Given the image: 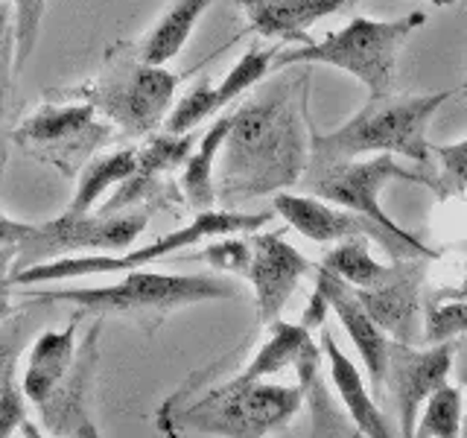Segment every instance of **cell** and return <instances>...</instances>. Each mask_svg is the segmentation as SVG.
<instances>
[{
  "instance_id": "6da1fadb",
  "label": "cell",
  "mask_w": 467,
  "mask_h": 438,
  "mask_svg": "<svg viewBox=\"0 0 467 438\" xmlns=\"http://www.w3.org/2000/svg\"><path fill=\"white\" fill-rule=\"evenodd\" d=\"M310 79L284 77L269 82L257 97L234 111L231 129L213 172L216 202L225 208L296 187L310 161V117H306Z\"/></svg>"
},
{
  "instance_id": "7a4b0ae2",
  "label": "cell",
  "mask_w": 467,
  "mask_h": 438,
  "mask_svg": "<svg viewBox=\"0 0 467 438\" xmlns=\"http://www.w3.org/2000/svg\"><path fill=\"white\" fill-rule=\"evenodd\" d=\"M301 389L263 383L243 371L225 380L193 377L158 409L155 423L167 435L260 438L284 430L301 409Z\"/></svg>"
},
{
  "instance_id": "3957f363",
  "label": "cell",
  "mask_w": 467,
  "mask_h": 438,
  "mask_svg": "<svg viewBox=\"0 0 467 438\" xmlns=\"http://www.w3.org/2000/svg\"><path fill=\"white\" fill-rule=\"evenodd\" d=\"M237 287L219 275H164L129 269L111 287L88 289H29L36 304H70L79 316H120L131 318L146 333H155L170 313L190 304L234 298Z\"/></svg>"
},
{
  "instance_id": "277c9868",
  "label": "cell",
  "mask_w": 467,
  "mask_h": 438,
  "mask_svg": "<svg viewBox=\"0 0 467 438\" xmlns=\"http://www.w3.org/2000/svg\"><path fill=\"white\" fill-rule=\"evenodd\" d=\"M452 91L418 94V97H379L368 99L350 120L336 131L321 135L310 126V161L306 164H325V161L365 158L377 152L400 155L430 167V123L435 111L444 106Z\"/></svg>"
},
{
  "instance_id": "5b68a950",
  "label": "cell",
  "mask_w": 467,
  "mask_h": 438,
  "mask_svg": "<svg viewBox=\"0 0 467 438\" xmlns=\"http://www.w3.org/2000/svg\"><path fill=\"white\" fill-rule=\"evenodd\" d=\"M427 24L423 12H409L394 21L354 18L348 26L310 41L298 50H275L272 70L292 65H330L350 73L368 88V99L389 97L398 77V56L406 38Z\"/></svg>"
},
{
  "instance_id": "8992f818",
  "label": "cell",
  "mask_w": 467,
  "mask_h": 438,
  "mask_svg": "<svg viewBox=\"0 0 467 438\" xmlns=\"http://www.w3.org/2000/svg\"><path fill=\"white\" fill-rule=\"evenodd\" d=\"M272 223L269 211L260 214H240V211H196L184 228H175L164 237L146 243L140 248H126L120 255H70V257H56L33 263L21 272H12V284H50V281H70V277H85V275H106V272H129V269H143L150 263L170 257L172 252L187 245H196L211 237H231V234H245V231H260L263 225Z\"/></svg>"
},
{
  "instance_id": "52a82bcc",
  "label": "cell",
  "mask_w": 467,
  "mask_h": 438,
  "mask_svg": "<svg viewBox=\"0 0 467 438\" xmlns=\"http://www.w3.org/2000/svg\"><path fill=\"white\" fill-rule=\"evenodd\" d=\"M179 82L182 73L167 70V65L140 62L138 53H131L111 58L109 70L82 88V97L126 135L143 138L164 123Z\"/></svg>"
},
{
  "instance_id": "ba28073f",
  "label": "cell",
  "mask_w": 467,
  "mask_h": 438,
  "mask_svg": "<svg viewBox=\"0 0 467 438\" xmlns=\"http://www.w3.org/2000/svg\"><path fill=\"white\" fill-rule=\"evenodd\" d=\"M146 228V214H70L33 225V231L15 245L12 272L33 263L70 257V255H120Z\"/></svg>"
},
{
  "instance_id": "9c48e42d",
  "label": "cell",
  "mask_w": 467,
  "mask_h": 438,
  "mask_svg": "<svg viewBox=\"0 0 467 438\" xmlns=\"http://www.w3.org/2000/svg\"><path fill=\"white\" fill-rule=\"evenodd\" d=\"M111 138V123L97 120L91 102H47L12 131V143L29 158L56 167L62 175H79L102 143Z\"/></svg>"
},
{
  "instance_id": "30bf717a",
  "label": "cell",
  "mask_w": 467,
  "mask_h": 438,
  "mask_svg": "<svg viewBox=\"0 0 467 438\" xmlns=\"http://www.w3.org/2000/svg\"><path fill=\"white\" fill-rule=\"evenodd\" d=\"M394 179L418 182V172H409L398 164V158L389 152L365 155V158H345V161H325V164H306L301 182L313 196L327 199L339 208L362 214L374 219L391 234H409L383 211L379 193Z\"/></svg>"
},
{
  "instance_id": "8fae6325",
  "label": "cell",
  "mask_w": 467,
  "mask_h": 438,
  "mask_svg": "<svg viewBox=\"0 0 467 438\" xmlns=\"http://www.w3.org/2000/svg\"><path fill=\"white\" fill-rule=\"evenodd\" d=\"M272 208L277 216H284L289 228H296L301 237L313 243H342L350 237H368L374 240L391 260L406 257H427L435 260L438 252L427 243H420L412 234H391L383 225H377L374 219L354 214L348 208H339L327 199H318L313 193H277L272 199Z\"/></svg>"
},
{
  "instance_id": "7c38bea8",
  "label": "cell",
  "mask_w": 467,
  "mask_h": 438,
  "mask_svg": "<svg viewBox=\"0 0 467 438\" xmlns=\"http://www.w3.org/2000/svg\"><path fill=\"white\" fill-rule=\"evenodd\" d=\"M452 362H456V342H435L430 348L391 342L383 386H389L394 398V409H398L400 418V435H415V421L423 401L441 383H447Z\"/></svg>"
},
{
  "instance_id": "4fadbf2b",
  "label": "cell",
  "mask_w": 467,
  "mask_h": 438,
  "mask_svg": "<svg viewBox=\"0 0 467 438\" xmlns=\"http://www.w3.org/2000/svg\"><path fill=\"white\" fill-rule=\"evenodd\" d=\"M248 243V260L240 277H245L254 289L257 301V318L266 328L275 318H281V310L292 298V292L301 284V277L313 269L296 245L284 240V231L257 234L245 231Z\"/></svg>"
},
{
  "instance_id": "5bb4252c",
  "label": "cell",
  "mask_w": 467,
  "mask_h": 438,
  "mask_svg": "<svg viewBox=\"0 0 467 438\" xmlns=\"http://www.w3.org/2000/svg\"><path fill=\"white\" fill-rule=\"evenodd\" d=\"M99 333H102V316H97L91 330L85 333L82 345L73 354L67 374L58 380L56 389L47 394V401L38 403L41 423L47 427L50 435H79V438L99 435L91 415H88V391H91L99 365Z\"/></svg>"
},
{
  "instance_id": "9a60e30c",
  "label": "cell",
  "mask_w": 467,
  "mask_h": 438,
  "mask_svg": "<svg viewBox=\"0 0 467 438\" xmlns=\"http://www.w3.org/2000/svg\"><path fill=\"white\" fill-rule=\"evenodd\" d=\"M199 135L193 129L182 135H155L143 150H135V170L114 187V196L102 204L99 214H117L131 208L135 202L155 199V196H172L175 187L170 184V175L184 167V161L193 152ZM182 196V193H175Z\"/></svg>"
},
{
  "instance_id": "2e32d148",
  "label": "cell",
  "mask_w": 467,
  "mask_h": 438,
  "mask_svg": "<svg viewBox=\"0 0 467 438\" xmlns=\"http://www.w3.org/2000/svg\"><path fill=\"white\" fill-rule=\"evenodd\" d=\"M427 272V257L394 260V269L379 287L357 289V298L368 316L383 328L394 342L412 345L420 336V281Z\"/></svg>"
},
{
  "instance_id": "e0dca14e",
  "label": "cell",
  "mask_w": 467,
  "mask_h": 438,
  "mask_svg": "<svg viewBox=\"0 0 467 438\" xmlns=\"http://www.w3.org/2000/svg\"><path fill=\"white\" fill-rule=\"evenodd\" d=\"M272 58H275V50L254 47V50L243 53L237 58V65L223 77V82L219 85L199 82L193 91L175 102L161 126H164V131H170V135H182V131L196 129L202 120H208V117H213L216 111L231 106L237 97H243L248 88H254L263 77H269Z\"/></svg>"
},
{
  "instance_id": "ac0fdd59",
  "label": "cell",
  "mask_w": 467,
  "mask_h": 438,
  "mask_svg": "<svg viewBox=\"0 0 467 438\" xmlns=\"http://www.w3.org/2000/svg\"><path fill=\"white\" fill-rule=\"evenodd\" d=\"M316 287L325 292L330 310L336 313V318L342 321L345 333L350 336V342H354V348L359 350L365 369H368L374 391L383 394L386 362H389V348H391L389 333L368 316V310H365L362 301L357 298L354 287L345 284L339 275H333L330 269L318 266L316 269Z\"/></svg>"
},
{
  "instance_id": "d6986e66",
  "label": "cell",
  "mask_w": 467,
  "mask_h": 438,
  "mask_svg": "<svg viewBox=\"0 0 467 438\" xmlns=\"http://www.w3.org/2000/svg\"><path fill=\"white\" fill-rule=\"evenodd\" d=\"M248 26L263 38L310 44L306 29L359 0H237Z\"/></svg>"
},
{
  "instance_id": "ffe728a7",
  "label": "cell",
  "mask_w": 467,
  "mask_h": 438,
  "mask_svg": "<svg viewBox=\"0 0 467 438\" xmlns=\"http://www.w3.org/2000/svg\"><path fill=\"white\" fill-rule=\"evenodd\" d=\"M321 354L327 357V369H330V380H333V389L339 391V401L345 406V412L350 418V423L357 427L359 435H368V438H389L391 427L383 415V409L377 406L374 394L365 386V380L359 374V369L350 357H345V350L336 345L333 333L321 325Z\"/></svg>"
},
{
  "instance_id": "44dd1931",
  "label": "cell",
  "mask_w": 467,
  "mask_h": 438,
  "mask_svg": "<svg viewBox=\"0 0 467 438\" xmlns=\"http://www.w3.org/2000/svg\"><path fill=\"white\" fill-rule=\"evenodd\" d=\"M77 321H79V313L70 318V325L65 330L41 333L33 350H29L21 391L33 406L47 401V394L56 389L58 380L67 374L73 354H77Z\"/></svg>"
},
{
  "instance_id": "7402d4cb",
  "label": "cell",
  "mask_w": 467,
  "mask_h": 438,
  "mask_svg": "<svg viewBox=\"0 0 467 438\" xmlns=\"http://www.w3.org/2000/svg\"><path fill=\"white\" fill-rule=\"evenodd\" d=\"M321 348L310 336L301 350L296 354L292 369L298 374V389H301V401L310 406V418H313V435H359L357 427H350V421L339 412L333 394L327 391L325 377H321Z\"/></svg>"
},
{
  "instance_id": "603a6c76",
  "label": "cell",
  "mask_w": 467,
  "mask_h": 438,
  "mask_svg": "<svg viewBox=\"0 0 467 438\" xmlns=\"http://www.w3.org/2000/svg\"><path fill=\"white\" fill-rule=\"evenodd\" d=\"M234 111L216 117L211 123V129L199 135L193 152L184 161V172H182V196L187 199V204L193 211H211L216 202V190H213V170H216V158L219 150H223L225 135L231 129Z\"/></svg>"
},
{
  "instance_id": "cb8c5ba5",
  "label": "cell",
  "mask_w": 467,
  "mask_h": 438,
  "mask_svg": "<svg viewBox=\"0 0 467 438\" xmlns=\"http://www.w3.org/2000/svg\"><path fill=\"white\" fill-rule=\"evenodd\" d=\"M211 0H172V6L161 15V21L138 44V58L150 65H167L193 36L199 18L208 12Z\"/></svg>"
},
{
  "instance_id": "d4e9b609",
  "label": "cell",
  "mask_w": 467,
  "mask_h": 438,
  "mask_svg": "<svg viewBox=\"0 0 467 438\" xmlns=\"http://www.w3.org/2000/svg\"><path fill=\"white\" fill-rule=\"evenodd\" d=\"M131 170H135V150H117V152L88 161L77 175L79 184H77V193H73V199L67 204V211L70 214H88L97 204V199L106 196L109 190H114Z\"/></svg>"
},
{
  "instance_id": "484cf974",
  "label": "cell",
  "mask_w": 467,
  "mask_h": 438,
  "mask_svg": "<svg viewBox=\"0 0 467 438\" xmlns=\"http://www.w3.org/2000/svg\"><path fill=\"white\" fill-rule=\"evenodd\" d=\"M371 240L368 237H350L342 240L336 248L321 257V266L330 269L333 275H339L345 284L357 289H371L379 287L391 275L394 266H383L371 257Z\"/></svg>"
},
{
  "instance_id": "4316f807",
  "label": "cell",
  "mask_w": 467,
  "mask_h": 438,
  "mask_svg": "<svg viewBox=\"0 0 467 438\" xmlns=\"http://www.w3.org/2000/svg\"><path fill=\"white\" fill-rule=\"evenodd\" d=\"M462 389L452 383H441L427 401L423 412H418L415 435L418 438H456L462 430L464 406H462Z\"/></svg>"
},
{
  "instance_id": "83f0119b",
  "label": "cell",
  "mask_w": 467,
  "mask_h": 438,
  "mask_svg": "<svg viewBox=\"0 0 467 438\" xmlns=\"http://www.w3.org/2000/svg\"><path fill=\"white\" fill-rule=\"evenodd\" d=\"M438 167L430 172H418V184L430 187L438 202H450L467 193V138L438 146Z\"/></svg>"
},
{
  "instance_id": "f1b7e54d",
  "label": "cell",
  "mask_w": 467,
  "mask_h": 438,
  "mask_svg": "<svg viewBox=\"0 0 467 438\" xmlns=\"http://www.w3.org/2000/svg\"><path fill=\"white\" fill-rule=\"evenodd\" d=\"M467 336V298L459 301H430L423 310V342H456Z\"/></svg>"
},
{
  "instance_id": "f546056e",
  "label": "cell",
  "mask_w": 467,
  "mask_h": 438,
  "mask_svg": "<svg viewBox=\"0 0 467 438\" xmlns=\"http://www.w3.org/2000/svg\"><path fill=\"white\" fill-rule=\"evenodd\" d=\"M9 6L15 21V73H21L38 44V29L47 0H9Z\"/></svg>"
},
{
  "instance_id": "4dcf8cb0",
  "label": "cell",
  "mask_w": 467,
  "mask_h": 438,
  "mask_svg": "<svg viewBox=\"0 0 467 438\" xmlns=\"http://www.w3.org/2000/svg\"><path fill=\"white\" fill-rule=\"evenodd\" d=\"M15 73V21H12V6L9 0H0V120H4L6 99L12 91Z\"/></svg>"
},
{
  "instance_id": "1f68e13d",
  "label": "cell",
  "mask_w": 467,
  "mask_h": 438,
  "mask_svg": "<svg viewBox=\"0 0 467 438\" xmlns=\"http://www.w3.org/2000/svg\"><path fill=\"white\" fill-rule=\"evenodd\" d=\"M24 391L15 386V380H6L0 386V438L24 433V435H38L33 430V423L26 421V403H24Z\"/></svg>"
},
{
  "instance_id": "d6a6232c",
  "label": "cell",
  "mask_w": 467,
  "mask_h": 438,
  "mask_svg": "<svg viewBox=\"0 0 467 438\" xmlns=\"http://www.w3.org/2000/svg\"><path fill=\"white\" fill-rule=\"evenodd\" d=\"M199 260L211 263L216 272L243 275L245 260H248V243H245V237H237V234H231V240H219V243L204 248V252L199 255Z\"/></svg>"
},
{
  "instance_id": "836d02e7",
  "label": "cell",
  "mask_w": 467,
  "mask_h": 438,
  "mask_svg": "<svg viewBox=\"0 0 467 438\" xmlns=\"http://www.w3.org/2000/svg\"><path fill=\"white\" fill-rule=\"evenodd\" d=\"M21 321H12V325L0 328V386L6 380H15V365H18V354H21Z\"/></svg>"
},
{
  "instance_id": "e575fe53",
  "label": "cell",
  "mask_w": 467,
  "mask_h": 438,
  "mask_svg": "<svg viewBox=\"0 0 467 438\" xmlns=\"http://www.w3.org/2000/svg\"><path fill=\"white\" fill-rule=\"evenodd\" d=\"M327 310H330V304H327V298H325V292H321V289L316 287V289H313V296H310V304H306V310H304L301 325H304L306 330H318L321 325H325Z\"/></svg>"
},
{
  "instance_id": "d590c367",
  "label": "cell",
  "mask_w": 467,
  "mask_h": 438,
  "mask_svg": "<svg viewBox=\"0 0 467 438\" xmlns=\"http://www.w3.org/2000/svg\"><path fill=\"white\" fill-rule=\"evenodd\" d=\"M29 231H33V223H18L0 214V245H18Z\"/></svg>"
},
{
  "instance_id": "8d00e7d4",
  "label": "cell",
  "mask_w": 467,
  "mask_h": 438,
  "mask_svg": "<svg viewBox=\"0 0 467 438\" xmlns=\"http://www.w3.org/2000/svg\"><path fill=\"white\" fill-rule=\"evenodd\" d=\"M12 277H0V321L4 318H9V313H12Z\"/></svg>"
},
{
  "instance_id": "74e56055",
  "label": "cell",
  "mask_w": 467,
  "mask_h": 438,
  "mask_svg": "<svg viewBox=\"0 0 467 438\" xmlns=\"http://www.w3.org/2000/svg\"><path fill=\"white\" fill-rule=\"evenodd\" d=\"M12 263H15V245H0V275L12 269Z\"/></svg>"
},
{
  "instance_id": "f35d334b",
  "label": "cell",
  "mask_w": 467,
  "mask_h": 438,
  "mask_svg": "<svg viewBox=\"0 0 467 438\" xmlns=\"http://www.w3.org/2000/svg\"><path fill=\"white\" fill-rule=\"evenodd\" d=\"M430 4H432V6H456L459 0H430Z\"/></svg>"
},
{
  "instance_id": "ab89813d",
  "label": "cell",
  "mask_w": 467,
  "mask_h": 438,
  "mask_svg": "<svg viewBox=\"0 0 467 438\" xmlns=\"http://www.w3.org/2000/svg\"><path fill=\"white\" fill-rule=\"evenodd\" d=\"M459 377H462V383L467 386V357H464V362L459 365Z\"/></svg>"
},
{
  "instance_id": "60d3db41",
  "label": "cell",
  "mask_w": 467,
  "mask_h": 438,
  "mask_svg": "<svg viewBox=\"0 0 467 438\" xmlns=\"http://www.w3.org/2000/svg\"><path fill=\"white\" fill-rule=\"evenodd\" d=\"M459 435H464V438H467V418H462V430H459Z\"/></svg>"
},
{
  "instance_id": "b9f144b4",
  "label": "cell",
  "mask_w": 467,
  "mask_h": 438,
  "mask_svg": "<svg viewBox=\"0 0 467 438\" xmlns=\"http://www.w3.org/2000/svg\"><path fill=\"white\" fill-rule=\"evenodd\" d=\"M462 94H464V97H467V82H464V88H462Z\"/></svg>"
},
{
  "instance_id": "7bdbcfd3",
  "label": "cell",
  "mask_w": 467,
  "mask_h": 438,
  "mask_svg": "<svg viewBox=\"0 0 467 438\" xmlns=\"http://www.w3.org/2000/svg\"><path fill=\"white\" fill-rule=\"evenodd\" d=\"M0 164H4V150H0Z\"/></svg>"
}]
</instances>
